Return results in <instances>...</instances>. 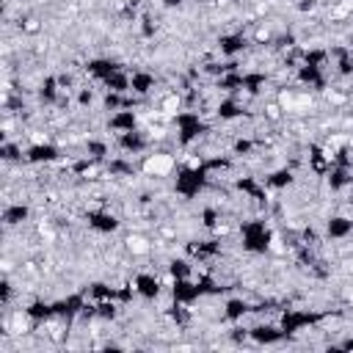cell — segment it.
Instances as JSON below:
<instances>
[{"label": "cell", "mask_w": 353, "mask_h": 353, "mask_svg": "<svg viewBox=\"0 0 353 353\" xmlns=\"http://www.w3.org/2000/svg\"><path fill=\"white\" fill-rule=\"evenodd\" d=\"M174 171H179V160L168 149H152L138 163V174L143 179H168Z\"/></svg>", "instance_id": "obj_1"}, {"label": "cell", "mask_w": 353, "mask_h": 353, "mask_svg": "<svg viewBox=\"0 0 353 353\" xmlns=\"http://www.w3.org/2000/svg\"><path fill=\"white\" fill-rule=\"evenodd\" d=\"M121 245H124V254L132 256V259H146V256L154 254V240L143 229H130L121 237Z\"/></svg>", "instance_id": "obj_2"}, {"label": "cell", "mask_w": 353, "mask_h": 353, "mask_svg": "<svg viewBox=\"0 0 353 353\" xmlns=\"http://www.w3.org/2000/svg\"><path fill=\"white\" fill-rule=\"evenodd\" d=\"M17 30H19V36H25V39H36V36L44 33V19H41L39 14H22V17L17 19Z\"/></svg>", "instance_id": "obj_3"}, {"label": "cell", "mask_w": 353, "mask_h": 353, "mask_svg": "<svg viewBox=\"0 0 353 353\" xmlns=\"http://www.w3.org/2000/svg\"><path fill=\"white\" fill-rule=\"evenodd\" d=\"M259 116L268 121V124H273V127H279L287 116H284V108L279 105V99L276 97H268L265 102H262V110H259Z\"/></svg>", "instance_id": "obj_4"}]
</instances>
